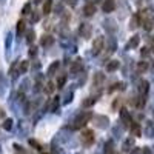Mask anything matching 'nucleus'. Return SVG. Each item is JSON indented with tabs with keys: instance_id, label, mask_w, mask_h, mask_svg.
<instances>
[{
	"instance_id": "1",
	"label": "nucleus",
	"mask_w": 154,
	"mask_h": 154,
	"mask_svg": "<svg viewBox=\"0 0 154 154\" xmlns=\"http://www.w3.org/2000/svg\"><path fill=\"white\" fill-rule=\"evenodd\" d=\"M89 119H91V114H89V112L82 114V116H79V117L74 120V126L75 128H82V126H85V123H88Z\"/></svg>"
},
{
	"instance_id": "2",
	"label": "nucleus",
	"mask_w": 154,
	"mask_h": 154,
	"mask_svg": "<svg viewBox=\"0 0 154 154\" xmlns=\"http://www.w3.org/2000/svg\"><path fill=\"white\" fill-rule=\"evenodd\" d=\"M82 142L83 145H91L94 142V133L91 130H86L82 133Z\"/></svg>"
},
{
	"instance_id": "3",
	"label": "nucleus",
	"mask_w": 154,
	"mask_h": 154,
	"mask_svg": "<svg viewBox=\"0 0 154 154\" xmlns=\"http://www.w3.org/2000/svg\"><path fill=\"white\" fill-rule=\"evenodd\" d=\"M103 37H97L96 40H94V43H93V54H99L102 49H103Z\"/></svg>"
},
{
	"instance_id": "4",
	"label": "nucleus",
	"mask_w": 154,
	"mask_h": 154,
	"mask_svg": "<svg viewBox=\"0 0 154 154\" xmlns=\"http://www.w3.org/2000/svg\"><path fill=\"white\" fill-rule=\"evenodd\" d=\"M114 0H105L103 5H102V9H103V12H112L114 11Z\"/></svg>"
},
{
	"instance_id": "5",
	"label": "nucleus",
	"mask_w": 154,
	"mask_h": 154,
	"mask_svg": "<svg viewBox=\"0 0 154 154\" xmlns=\"http://www.w3.org/2000/svg\"><path fill=\"white\" fill-rule=\"evenodd\" d=\"M83 12H85V16H93L94 12H96V5H94L93 2L86 3L85 8H83Z\"/></svg>"
},
{
	"instance_id": "6",
	"label": "nucleus",
	"mask_w": 154,
	"mask_h": 154,
	"mask_svg": "<svg viewBox=\"0 0 154 154\" xmlns=\"http://www.w3.org/2000/svg\"><path fill=\"white\" fill-rule=\"evenodd\" d=\"M91 32H93L91 26H88L86 23H83L82 26H80V34H82L83 37H89V35H91Z\"/></svg>"
},
{
	"instance_id": "7",
	"label": "nucleus",
	"mask_w": 154,
	"mask_h": 154,
	"mask_svg": "<svg viewBox=\"0 0 154 154\" xmlns=\"http://www.w3.org/2000/svg\"><path fill=\"white\" fill-rule=\"evenodd\" d=\"M120 116H122V120L125 122V125H126V126H130V125L133 123V122H131V117H130V114H128V111H126V109H122Z\"/></svg>"
},
{
	"instance_id": "8",
	"label": "nucleus",
	"mask_w": 154,
	"mask_h": 154,
	"mask_svg": "<svg viewBox=\"0 0 154 154\" xmlns=\"http://www.w3.org/2000/svg\"><path fill=\"white\" fill-rule=\"evenodd\" d=\"M148 88H149V83H148L146 80H142V82H140V86H139V91H140V94L145 96V94L148 93Z\"/></svg>"
},
{
	"instance_id": "9",
	"label": "nucleus",
	"mask_w": 154,
	"mask_h": 154,
	"mask_svg": "<svg viewBox=\"0 0 154 154\" xmlns=\"http://www.w3.org/2000/svg\"><path fill=\"white\" fill-rule=\"evenodd\" d=\"M53 42H54V38L51 35H43L42 40H40V45L42 46H49V45H53Z\"/></svg>"
},
{
	"instance_id": "10",
	"label": "nucleus",
	"mask_w": 154,
	"mask_h": 154,
	"mask_svg": "<svg viewBox=\"0 0 154 154\" xmlns=\"http://www.w3.org/2000/svg\"><path fill=\"white\" fill-rule=\"evenodd\" d=\"M25 29H26V25H25V22H23V20H19V22H17V35H19V37L23 35Z\"/></svg>"
},
{
	"instance_id": "11",
	"label": "nucleus",
	"mask_w": 154,
	"mask_h": 154,
	"mask_svg": "<svg viewBox=\"0 0 154 154\" xmlns=\"http://www.w3.org/2000/svg\"><path fill=\"white\" fill-rule=\"evenodd\" d=\"M119 65H120V63L117 62V60H111L109 63H108V65H106V71H116V69H117L119 68Z\"/></svg>"
},
{
	"instance_id": "12",
	"label": "nucleus",
	"mask_w": 154,
	"mask_h": 154,
	"mask_svg": "<svg viewBox=\"0 0 154 154\" xmlns=\"http://www.w3.org/2000/svg\"><path fill=\"white\" fill-rule=\"evenodd\" d=\"M51 8H53V0H45V3H43V14H49Z\"/></svg>"
},
{
	"instance_id": "13",
	"label": "nucleus",
	"mask_w": 154,
	"mask_h": 154,
	"mask_svg": "<svg viewBox=\"0 0 154 154\" xmlns=\"http://www.w3.org/2000/svg\"><path fill=\"white\" fill-rule=\"evenodd\" d=\"M139 42H140L139 35H133V37H131V40H130V43H128V48H137Z\"/></svg>"
},
{
	"instance_id": "14",
	"label": "nucleus",
	"mask_w": 154,
	"mask_h": 154,
	"mask_svg": "<svg viewBox=\"0 0 154 154\" xmlns=\"http://www.w3.org/2000/svg\"><path fill=\"white\" fill-rule=\"evenodd\" d=\"M59 66H60V63H59V62H53V65H51V66L48 68V74H49V75L56 74V71L59 69Z\"/></svg>"
},
{
	"instance_id": "15",
	"label": "nucleus",
	"mask_w": 154,
	"mask_h": 154,
	"mask_svg": "<svg viewBox=\"0 0 154 154\" xmlns=\"http://www.w3.org/2000/svg\"><path fill=\"white\" fill-rule=\"evenodd\" d=\"M130 126H131V133H133V136L139 137V136H140V126H139V123H131Z\"/></svg>"
},
{
	"instance_id": "16",
	"label": "nucleus",
	"mask_w": 154,
	"mask_h": 154,
	"mask_svg": "<svg viewBox=\"0 0 154 154\" xmlns=\"http://www.w3.org/2000/svg\"><path fill=\"white\" fill-rule=\"evenodd\" d=\"M103 80H105V75L102 74V72H97V74L94 75V85H96V86H97L99 83H102Z\"/></svg>"
},
{
	"instance_id": "17",
	"label": "nucleus",
	"mask_w": 154,
	"mask_h": 154,
	"mask_svg": "<svg viewBox=\"0 0 154 154\" xmlns=\"http://www.w3.org/2000/svg\"><path fill=\"white\" fill-rule=\"evenodd\" d=\"M146 69H148V63H146V62L142 60V62L137 63V71H139V72H143V71H146Z\"/></svg>"
},
{
	"instance_id": "18",
	"label": "nucleus",
	"mask_w": 154,
	"mask_h": 154,
	"mask_svg": "<svg viewBox=\"0 0 154 154\" xmlns=\"http://www.w3.org/2000/svg\"><path fill=\"white\" fill-rule=\"evenodd\" d=\"M114 152V143L111 142H106V145H105V154H112Z\"/></svg>"
},
{
	"instance_id": "19",
	"label": "nucleus",
	"mask_w": 154,
	"mask_h": 154,
	"mask_svg": "<svg viewBox=\"0 0 154 154\" xmlns=\"http://www.w3.org/2000/svg\"><path fill=\"white\" fill-rule=\"evenodd\" d=\"M143 26H145L146 31H149V29L152 28V17H149V19H143Z\"/></svg>"
},
{
	"instance_id": "20",
	"label": "nucleus",
	"mask_w": 154,
	"mask_h": 154,
	"mask_svg": "<svg viewBox=\"0 0 154 154\" xmlns=\"http://www.w3.org/2000/svg\"><path fill=\"white\" fill-rule=\"evenodd\" d=\"M65 83H66V77L65 75H60L59 80H57V86L59 88H63V85H65Z\"/></svg>"
},
{
	"instance_id": "21",
	"label": "nucleus",
	"mask_w": 154,
	"mask_h": 154,
	"mask_svg": "<svg viewBox=\"0 0 154 154\" xmlns=\"http://www.w3.org/2000/svg\"><path fill=\"white\" fill-rule=\"evenodd\" d=\"M57 105H59V97H56L54 100H53V103H49V111H54L56 108H57Z\"/></svg>"
},
{
	"instance_id": "22",
	"label": "nucleus",
	"mask_w": 154,
	"mask_h": 154,
	"mask_svg": "<svg viewBox=\"0 0 154 154\" xmlns=\"http://www.w3.org/2000/svg\"><path fill=\"white\" fill-rule=\"evenodd\" d=\"M26 37H28V42L32 43V42H34V37H35V32H34L32 29H29V31L26 32Z\"/></svg>"
},
{
	"instance_id": "23",
	"label": "nucleus",
	"mask_w": 154,
	"mask_h": 154,
	"mask_svg": "<svg viewBox=\"0 0 154 154\" xmlns=\"http://www.w3.org/2000/svg\"><path fill=\"white\" fill-rule=\"evenodd\" d=\"M3 128H5V130H11V128H12V120L11 119H6L5 123H3Z\"/></svg>"
},
{
	"instance_id": "24",
	"label": "nucleus",
	"mask_w": 154,
	"mask_h": 154,
	"mask_svg": "<svg viewBox=\"0 0 154 154\" xmlns=\"http://www.w3.org/2000/svg\"><path fill=\"white\" fill-rule=\"evenodd\" d=\"M28 62H22L20 63V72H26V69H28Z\"/></svg>"
},
{
	"instance_id": "25",
	"label": "nucleus",
	"mask_w": 154,
	"mask_h": 154,
	"mask_svg": "<svg viewBox=\"0 0 154 154\" xmlns=\"http://www.w3.org/2000/svg\"><path fill=\"white\" fill-rule=\"evenodd\" d=\"M94 102H96V99H94V97H91L89 100H85V102H83V106H91V105L94 103Z\"/></svg>"
},
{
	"instance_id": "26",
	"label": "nucleus",
	"mask_w": 154,
	"mask_h": 154,
	"mask_svg": "<svg viewBox=\"0 0 154 154\" xmlns=\"http://www.w3.org/2000/svg\"><path fill=\"white\" fill-rule=\"evenodd\" d=\"M53 91H54V83H51V82H49V83L46 85V93H48V94H51Z\"/></svg>"
},
{
	"instance_id": "27",
	"label": "nucleus",
	"mask_w": 154,
	"mask_h": 154,
	"mask_svg": "<svg viewBox=\"0 0 154 154\" xmlns=\"http://www.w3.org/2000/svg\"><path fill=\"white\" fill-rule=\"evenodd\" d=\"M137 23H139V17L134 16V17H133V22H131V28H136V26H137Z\"/></svg>"
},
{
	"instance_id": "28",
	"label": "nucleus",
	"mask_w": 154,
	"mask_h": 154,
	"mask_svg": "<svg viewBox=\"0 0 154 154\" xmlns=\"http://www.w3.org/2000/svg\"><path fill=\"white\" fill-rule=\"evenodd\" d=\"M68 6H75V3H77V0H63Z\"/></svg>"
},
{
	"instance_id": "29",
	"label": "nucleus",
	"mask_w": 154,
	"mask_h": 154,
	"mask_svg": "<svg viewBox=\"0 0 154 154\" xmlns=\"http://www.w3.org/2000/svg\"><path fill=\"white\" fill-rule=\"evenodd\" d=\"M80 63H75V65H72V72H79L80 71Z\"/></svg>"
},
{
	"instance_id": "30",
	"label": "nucleus",
	"mask_w": 154,
	"mask_h": 154,
	"mask_svg": "<svg viewBox=\"0 0 154 154\" xmlns=\"http://www.w3.org/2000/svg\"><path fill=\"white\" fill-rule=\"evenodd\" d=\"M131 145H133V140H126V143L123 145V146H125L123 149H125V151H130V148H128V146H131Z\"/></svg>"
},
{
	"instance_id": "31",
	"label": "nucleus",
	"mask_w": 154,
	"mask_h": 154,
	"mask_svg": "<svg viewBox=\"0 0 154 154\" xmlns=\"http://www.w3.org/2000/svg\"><path fill=\"white\" fill-rule=\"evenodd\" d=\"M29 11H31V6H29V5L23 6V14H29Z\"/></svg>"
},
{
	"instance_id": "32",
	"label": "nucleus",
	"mask_w": 154,
	"mask_h": 154,
	"mask_svg": "<svg viewBox=\"0 0 154 154\" xmlns=\"http://www.w3.org/2000/svg\"><path fill=\"white\" fill-rule=\"evenodd\" d=\"M29 145H32V146H35L37 149H40V145H38V143L35 142V140H29Z\"/></svg>"
},
{
	"instance_id": "33",
	"label": "nucleus",
	"mask_w": 154,
	"mask_h": 154,
	"mask_svg": "<svg viewBox=\"0 0 154 154\" xmlns=\"http://www.w3.org/2000/svg\"><path fill=\"white\" fill-rule=\"evenodd\" d=\"M148 54H149L148 48H142V56H148Z\"/></svg>"
},
{
	"instance_id": "34",
	"label": "nucleus",
	"mask_w": 154,
	"mask_h": 154,
	"mask_svg": "<svg viewBox=\"0 0 154 154\" xmlns=\"http://www.w3.org/2000/svg\"><path fill=\"white\" fill-rule=\"evenodd\" d=\"M38 19H40V14H34L32 16V22H37Z\"/></svg>"
},
{
	"instance_id": "35",
	"label": "nucleus",
	"mask_w": 154,
	"mask_h": 154,
	"mask_svg": "<svg viewBox=\"0 0 154 154\" xmlns=\"http://www.w3.org/2000/svg\"><path fill=\"white\" fill-rule=\"evenodd\" d=\"M142 154H151L149 148H143V149H142Z\"/></svg>"
},
{
	"instance_id": "36",
	"label": "nucleus",
	"mask_w": 154,
	"mask_h": 154,
	"mask_svg": "<svg viewBox=\"0 0 154 154\" xmlns=\"http://www.w3.org/2000/svg\"><path fill=\"white\" fill-rule=\"evenodd\" d=\"M151 51H152V53H154V40L151 42Z\"/></svg>"
},
{
	"instance_id": "37",
	"label": "nucleus",
	"mask_w": 154,
	"mask_h": 154,
	"mask_svg": "<svg viewBox=\"0 0 154 154\" xmlns=\"http://www.w3.org/2000/svg\"><path fill=\"white\" fill-rule=\"evenodd\" d=\"M42 154H48V152H42Z\"/></svg>"
},
{
	"instance_id": "38",
	"label": "nucleus",
	"mask_w": 154,
	"mask_h": 154,
	"mask_svg": "<svg viewBox=\"0 0 154 154\" xmlns=\"http://www.w3.org/2000/svg\"><path fill=\"white\" fill-rule=\"evenodd\" d=\"M94 2H99V0H94Z\"/></svg>"
},
{
	"instance_id": "39",
	"label": "nucleus",
	"mask_w": 154,
	"mask_h": 154,
	"mask_svg": "<svg viewBox=\"0 0 154 154\" xmlns=\"http://www.w3.org/2000/svg\"><path fill=\"white\" fill-rule=\"evenodd\" d=\"M37 2H38V0H37Z\"/></svg>"
}]
</instances>
